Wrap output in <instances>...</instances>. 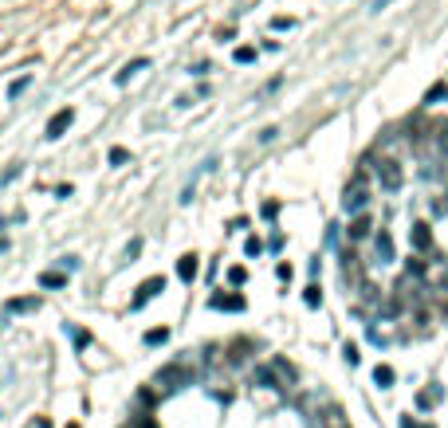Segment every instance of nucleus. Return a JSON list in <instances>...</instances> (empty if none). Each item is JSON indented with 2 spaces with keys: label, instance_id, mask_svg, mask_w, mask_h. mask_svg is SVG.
Listing matches in <instances>:
<instances>
[{
  "label": "nucleus",
  "instance_id": "a211bd4d",
  "mask_svg": "<svg viewBox=\"0 0 448 428\" xmlns=\"http://www.w3.org/2000/svg\"><path fill=\"white\" fill-rule=\"evenodd\" d=\"M398 428H437V424H432V420L413 417V412H401V417H398Z\"/></svg>",
  "mask_w": 448,
  "mask_h": 428
},
{
  "label": "nucleus",
  "instance_id": "f3484780",
  "mask_svg": "<svg viewBox=\"0 0 448 428\" xmlns=\"http://www.w3.org/2000/svg\"><path fill=\"white\" fill-rule=\"evenodd\" d=\"M40 287H48V291H55V287H67V275H63V271H43V275H40Z\"/></svg>",
  "mask_w": 448,
  "mask_h": 428
},
{
  "label": "nucleus",
  "instance_id": "412c9836",
  "mask_svg": "<svg viewBox=\"0 0 448 428\" xmlns=\"http://www.w3.org/2000/svg\"><path fill=\"white\" fill-rule=\"evenodd\" d=\"M440 99H448V83H432L429 94H425V102H440Z\"/></svg>",
  "mask_w": 448,
  "mask_h": 428
},
{
  "label": "nucleus",
  "instance_id": "393cba45",
  "mask_svg": "<svg viewBox=\"0 0 448 428\" xmlns=\"http://www.w3.org/2000/svg\"><path fill=\"white\" fill-rule=\"evenodd\" d=\"M232 59H236V63H252V59H256V48H236V55H232Z\"/></svg>",
  "mask_w": 448,
  "mask_h": 428
},
{
  "label": "nucleus",
  "instance_id": "20e7f679",
  "mask_svg": "<svg viewBox=\"0 0 448 428\" xmlns=\"http://www.w3.org/2000/svg\"><path fill=\"white\" fill-rule=\"evenodd\" d=\"M209 307H212V311L244 314V311H248V299H244V295H236V291H217V295L209 299Z\"/></svg>",
  "mask_w": 448,
  "mask_h": 428
},
{
  "label": "nucleus",
  "instance_id": "6ab92c4d",
  "mask_svg": "<svg viewBox=\"0 0 448 428\" xmlns=\"http://www.w3.org/2000/svg\"><path fill=\"white\" fill-rule=\"evenodd\" d=\"M342 361H346L350 370H354V366H362V350H358L354 342H346V346H342Z\"/></svg>",
  "mask_w": 448,
  "mask_h": 428
},
{
  "label": "nucleus",
  "instance_id": "4468645a",
  "mask_svg": "<svg viewBox=\"0 0 448 428\" xmlns=\"http://www.w3.org/2000/svg\"><path fill=\"white\" fill-rule=\"evenodd\" d=\"M373 243H378V260H381V263H389V260H393V236H389L386 228H381V232L373 236Z\"/></svg>",
  "mask_w": 448,
  "mask_h": 428
},
{
  "label": "nucleus",
  "instance_id": "7ed1b4c3",
  "mask_svg": "<svg viewBox=\"0 0 448 428\" xmlns=\"http://www.w3.org/2000/svg\"><path fill=\"white\" fill-rule=\"evenodd\" d=\"M373 173H378V181H381L386 193H398V189H401V165L393 158H381L378 165H373Z\"/></svg>",
  "mask_w": 448,
  "mask_h": 428
},
{
  "label": "nucleus",
  "instance_id": "4be33fe9",
  "mask_svg": "<svg viewBox=\"0 0 448 428\" xmlns=\"http://www.w3.org/2000/svg\"><path fill=\"white\" fill-rule=\"evenodd\" d=\"M28 83H32V75H24V79H16V83L9 87V99H20V94L28 91Z\"/></svg>",
  "mask_w": 448,
  "mask_h": 428
},
{
  "label": "nucleus",
  "instance_id": "cd10ccee",
  "mask_svg": "<svg viewBox=\"0 0 448 428\" xmlns=\"http://www.w3.org/2000/svg\"><path fill=\"white\" fill-rule=\"evenodd\" d=\"M244 279H248V271H244V268H232V271H229V283H232V287H240Z\"/></svg>",
  "mask_w": 448,
  "mask_h": 428
},
{
  "label": "nucleus",
  "instance_id": "39448f33",
  "mask_svg": "<svg viewBox=\"0 0 448 428\" xmlns=\"http://www.w3.org/2000/svg\"><path fill=\"white\" fill-rule=\"evenodd\" d=\"M161 291H165V279H161V275L146 279V283H142V287H138V291H134V299H130V311H142L146 302H150V299H158Z\"/></svg>",
  "mask_w": 448,
  "mask_h": 428
},
{
  "label": "nucleus",
  "instance_id": "dca6fc26",
  "mask_svg": "<svg viewBox=\"0 0 448 428\" xmlns=\"http://www.w3.org/2000/svg\"><path fill=\"white\" fill-rule=\"evenodd\" d=\"M303 302L311 307V311H319V307H322V287L319 283H307L303 287Z\"/></svg>",
  "mask_w": 448,
  "mask_h": 428
},
{
  "label": "nucleus",
  "instance_id": "1a4fd4ad",
  "mask_svg": "<svg viewBox=\"0 0 448 428\" xmlns=\"http://www.w3.org/2000/svg\"><path fill=\"white\" fill-rule=\"evenodd\" d=\"M197 271H201V256H197V252H185L177 260V279H181V283H193Z\"/></svg>",
  "mask_w": 448,
  "mask_h": 428
},
{
  "label": "nucleus",
  "instance_id": "5701e85b",
  "mask_svg": "<svg viewBox=\"0 0 448 428\" xmlns=\"http://www.w3.org/2000/svg\"><path fill=\"white\" fill-rule=\"evenodd\" d=\"M244 252H248V256H263V240H260V236H248Z\"/></svg>",
  "mask_w": 448,
  "mask_h": 428
},
{
  "label": "nucleus",
  "instance_id": "c85d7f7f",
  "mask_svg": "<svg viewBox=\"0 0 448 428\" xmlns=\"http://www.w3.org/2000/svg\"><path fill=\"white\" fill-rule=\"evenodd\" d=\"M275 275L283 279V283H288V279L295 275V268H291V263H275Z\"/></svg>",
  "mask_w": 448,
  "mask_h": 428
},
{
  "label": "nucleus",
  "instance_id": "c756f323",
  "mask_svg": "<svg viewBox=\"0 0 448 428\" xmlns=\"http://www.w3.org/2000/svg\"><path fill=\"white\" fill-rule=\"evenodd\" d=\"M60 268H63V275H67V271H75V268H79V256H63Z\"/></svg>",
  "mask_w": 448,
  "mask_h": 428
},
{
  "label": "nucleus",
  "instance_id": "423d86ee",
  "mask_svg": "<svg viewBox=\"0 0 448 428\" xmlns=\"http://www.w3.org/2000/svg\"><path fill=\"white\" fill-rule=\"evenodd\" d=\"M440 401H444V385H437V381H432V385H425L421 393L413 397V409L417 412H432Z\"/></svg>",
  "mask_w": 448,
  "mask_h": 428
},
{
  "label": "nucleus",
  "instance_id": "aec40b11",
  "mask_svg": "<svg viewBox=\"0 0 448 428\" xmlns=\"http://www.w3.org/2000/svg\"><path fill=\"white\" fill-rule=\"evenodd\" d=\"M413 243L421 248V252H425V248L432 243V236H429V228H425V224H413Z\"/></svg>",
  "mask_w": 448,
  "mask_h": 428
},
{
  "label": "nucleus",
  "instance_id": "6e6552de",
  "mask_svg": "<svg viewBox=\"0 0 448 428\" xmlns=\"http://www.w3.org/2000/svg\"><path fill=\"white\" fill-rule=\"evenodd\" d=\"M71 122H75V110H71V106L55 110V114H51V122H48V138H51V142H55V138H63V130H67Z\"/></svg>",
  "mask_w": 448,
  "mask_h": 428
},
{
  "label": "nucleus",
  "instance_id": "f704fd0d",
  "mask_svg": "<svg viewBox=\"0 0 448 428\" xmlns=\"http://www.w3.org/2000/svg\"><path fill=\"white\" fill-rule=\"evenodd\" d=\"M67 428H83V424H79V420H71V424H67Z\"/></svg>",
  "mask_w": 448,
  "mask_h": 428
},
{
  "label": "nucleus",
  "instance_id": "b1692460",
  "mask_svg": "<svg viewBox=\"0 0 448 428\" xmlns=\"http://www.w3.org/2000/svg\"><path fill=\"white\" fill-rule=\"evenodd\" d=\"M20 173H24V165H20V161H16V165H12V169H9V173L0 177V185H12V181H16V177H20Z\"/></svg>",
  "mask_w": 448,
  "mask_h": 428
},
{
  "label": "nucleus",
  "instance_id": "f03ea898",
  "mask_svg": "<svg viewBox=\"0 0 448 428\" xmlns=\"http://www.w3.org/2000/svg\"><path fill=\"white\" fill-rule=\"evenodd\" d=\"M366 204H370V189H366V173H358L354 189H346V197H342V209H346L350 216H362Z\"/></svg>",
  "mask_w": 448,
  "mask_h": 428
},
{
  "label": "nucleus",
  "instance_id": "ddd939ff",
  "mask_svg": "<svg viewBox=\"0 0 448 428\" xmlns=\"http://www.w3.org/2000/svg\"><path fill=\"white\" fill-rule=\"evenodd\" d=\"M170 334H173L170 327H150V330L142 334V342L150 346V350H158V346H165V342H170Z\"/></svg>",
  "mask_w": 448,
  "mask_h": 428
},
{
  "label": "nucleus",
  "instance_id": "7c9ffc66",
  "mask_svg": "<svg viewBox=\"0 0 448 428\" xmlns=\"http://www.w3.org/2000/svg\"><path fill=\"white\" fill-rule=\"evenodd\" d=\"M291 24H295L291 16H275V20H271V28H275V32H283V28H291Z\"/></svg>",
  "mask_w": 448,
  "mask_h": 428
},
{
  "label": "nucleus",
  "instance_id": "f8f14e48",
  "mask_svg": "<svg viewBox=\"0 0 448 428\" xmlns=\"http://www.w3.org/2000/svg\"><path fill=\"white\" fill-rule=\"evenodd\" d=\"M63 334H67V338H71V346H75V350H79V353H83V350H87V346H91V334H87V330H79V327H75V322H63Z\"/></svg>",
  "mask_w": 448,
  "mask_h": 428
},
{
  "label": "nucleus",
  "instance_id": "a878e982",
  "mask_svg": "<svg viewBox=\"0 0 448 428\" xmlns=\"http://www.w3.org/2000/svg\"><path fill=\"white\" fill-rule=\"evenodd\" d=\"M122 161H130V153L122 150V146H114V150H110V165H122Z\"/></svg>",
  "mask_w": 448,
  "mask_h": 428
},
{
  "label": "nucleus",
  "instance_id": "2eb2a0df",
  "mask_svg": "<svg viewBox=\"0 0 448 428\" xmlns=\"http://www.w3.org/2000/svg\"><path fill=\"white\" fill-rule=\"evenodd\" d=\"M142 67H150V59H146V55H142V59H130L126 67H122L119 75H114V83H126V79H130V75H138Z\"/></svg>",
  "mask_w": 448,
  "mask_h": 428
},
{
  "label": "nucleus",
  "instance_id": "9d476101",
  "mask_svg": "<svg viewBox=\"0 0 448 428\" xmlns=\"http://www.w3.org/2000/svg\"><path fill=\"white\" fill-rule=\"evenodd\" d=\"M346 236H350V243L370 240V236H373V220L366 216V212H362V216H354V220H350V228H346Z\"/></svg>",
  "mask_w": 448,
  "mask_h": 428
},
{
  "label": "nucleus",
  "instance_id": "bb28decb",
  "mask_svg": "<svg viewBox=\"0 0 448 428\" xmlns=\"http://www.w3.org/2000/svg\"><path fill=\"white\" fill-rule=\"evenodd\" d=\"M275 138H279V126H263V130H260V142H263V146L275 142Z\"/></svg>",
  "mask_w": 448,
  "mask_h": 428
},
{
  "label": "nucleus",
  "instance_id": "473e14b6",
  "mask_svg": "<svg viewBox=\"0 0 448 428\" xmlns=\"http://www.w3.org/2000/svg\"><path fill=\"white\" fill-rule=\"evenodd\" d=\"M138 252H142V240H130V243H126V260H134Z\"/></svg>",
  "mask_w": 448,
  "mask_h": 428
},
{
  "label": "nucleus",
  "instance_id": "0eeeda50",
  "mask_svg": "<svg viewBox=\"0 0 448 428\" xmlns=\"http://www.w3.org/2000/svg\"><path fill=\"white\" fill-rule=\"evenodd\" d=\"M35 311H40V295H20V299L4 302V319H12V314H35Z\"/></svg>",
  "mask_w": 448,
  "mask_h": 428
},
{
  "label": "nucleus",
  "instance_id": "2f4dec72",
  "mask_svg": "<svg viewBox=\"0 0 448 428\" xmlns=\"http://www.w3.org/2000/svg\"><path fill=\"white\" fill-rule=\"evenodd\" d=\"M24 428H51V420H48V417H32Z\"/></svg>",
  "mask_w": 448,
  "mask_h": 428
},
{
  "label": "nucleus",
  "instance_id": "f257e3e1",
  "mask_svg": "<svg viewBox=\"0 0 448 428\" xmlns=\"http://www.w3.org/2000/svg\"><path fill=\"white\" fill-rule=\"evenodd\" d=\"M193 381H197V370L189 361H170L165 370L153 373V393L170 397V393H181L185 385H193Z\"/></svg>",
  "mask_w": 448,
  "mask_h": 428
},
{
  "label": "nucleus",
  "instance_id": "9b49d317",
  "mask_svg": "<svg viewBox=\"0 0 448 428\" xmlns=\"http://www.w3.org/2000/svg\"><path fill=\"white\" fill-rule=\"evenodd\" d=\"M393 381H398V370L386 366V361H378V366H373V385L378 389H393Z\"/></svg>",
  "mask_w": 448,
  "mask_h": 428
},
{
  "label": "nucleus",
  "instance_id": "72a5a7b5",
  "mask_svg": "<svg viewBox=\"0 0 448 428\" xmlns=\"http://www.w3.org/2000/svg\"><path fill=\"white\" fill-rule=\"evenodd\" d=\"M393 0H373V12H381V9H389Z\"/></svg>",
  "mask_w": 448,
  "mask_h": 428
}]
</instances>
